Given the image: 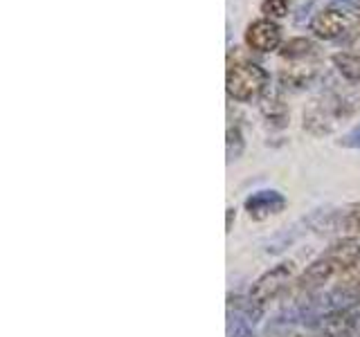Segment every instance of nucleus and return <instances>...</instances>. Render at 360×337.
Masks as SVG:
<instances>
[{"label":"nucleus","mask_w":360,"mask_h":337,"mask_svg":"<svg viewBox=\"0 0 360 337\" xmlns=\"http://www.w3.org/2000/svg\"><path fill=\"white\" fill-rule=\"evenodd\" d=\"M225 88L234 101H252L259 99L268 88V72L252 61H239L228 67Z\"/></svg>","instance_id":"obj_1"},{"label":"nucleus","mask_w":360,"mask_h":337,"mask_svg":"<svg viewBox=\"0 0 360 337\" xmlns=\"http://www.w3.org/2000/svg\"><path fill=\"white\" fill-rule=\"evenodd\" d=\"M292 272H295V263L292 261H284V263L275 265L273 270H268V272H264L255 281L250 288V297L259 303L277 299L281 292L288 288Z\"/></svg>","instance_id":"obj_2"},{"label":"nucleus","mask_w":360,"mask_h":337,"mask_svg":"<svg viewBox=\"0 0 360 337\" xmlns=\"http://www.w3.org/2000/svg\"><path fill=\"white\" fill-rule=\"evenodd\" d=\"M245 43L255 52H273L281 48V27L270 18H259L245 29Z\"/></svg>","instance_id":"obj_3"},{"label":"nucleus","mask_w":360,"mask_h":337,"mask_svg":"<svg viewBox=\"0 0 360 337\" xmlns=\"http://www.w3.org/2000/svg\"><path fill=\"white\" fill-rule=\"evenodd\" d=\"M284 207H286V198L277 189H262L245 198V211L255 220H266L270 216H275V213L284 211Z\"/></svg>","instance_id":"obj_4"},{"label":"nucleus","mask_w":360,"mask_h":337,"mask_svg":"<svg viewBox=\"0 0 360 337\" xmlns=\"http://www.w3.org/2000/svg\"><path fill=\"white\" fill-rule=\"evenodd\" d=\"M347 29V16L338 9H322L311 20V32L318 39L333 41Z\"/></svg>","instance_id":"obj_5"},{"label":"nucleus","mask_w":360,"mask_h":337,"mask_svg":"<svg viewBox=\"0 0 360 337\" xmlns=\"http://www.w3.org/2000/svg\"><path fill=\"white\" fill-rule=\"evenodd\" d=\"M340 272V267H338L331 258L326 256H320L318 261H313L307 270H304V275L297 279V288L300 290H313L322 284H326L331 277H335Z\"/></svg>","instance_id":"obj_6"},{"label":"nucleus","mask_w":360,"mask_h":337,"mask_svg":"<svg viewBox=\"0 0 360 337\" xmlns=\"http://www.w3.org/2000/svg\"><path fill=\"white\" fill-rule=\"evenodd\" d=\"M324 256L331 258V261L340 267V272H345V270H349L360 261V241H356V239L338 241L329 247V250H326Z\"/></svg>","instance_id":"obj_7"},{"label":"nucleus","mask_w":360,"mask_h":337,"mask_svg":"<svg viewBox=\"0 0 360 337\" xmlns=\"http://www.w3.org/2000/svg\"><path fill=\"white\" fill-rule=\"evenodd\" d=\"M230 310H234L236 317L245 319L248 324H257L264 315V303L255 301L250 295L248 297H230Z\"/></svg>","instance_id":"obj_8"},{"label":"nucleus","mask_w":360,"mask_h":337,"mask_svg":"<svg viewBox=\"0 0 360 337\" xmlns=\"http://www.w3.org/2000/svg\"><path fill=\"white\" fill-rule=\"evenodd\" d=\"M313 77H315V67L313 65H290L286 67V70H281L279 79H281V84L284 86H290V88H304L307 84L313 81Z\"/></svg>","instance_id":"obj_9"},{"label":"nucleus","mask_w":360,"mask_h":337,"mask_svg":"<svg viewBox=\"0 0 360 337\" xmlns=\"http://www.w3.org/2000/svg\"><path fill=\"white\" fill-rule=\"evenodd\" d=\"M333 65L345 79H349V81H360V56L358 54L338 52L333 54Z\"/></svg>","instance_id":"obj_10"},{"label":"nucleus","mask_w":360,"mask_h":337,"mask_svg":"<svg viewBox=\"0 0 360 337\" xmlns=\"http://www.w3.org/2000/svg\"><path fill=\"white\" fill-rule=\"evenodd\" d=\"M315 50V43L311 39H290L288 43H284L279 48V54L284 56V59H290V61H297V59H307L309 54H313Z\"/></svg>","instance_id":"obj_11"},{"label":"nucleus","mask_w":360,"mask_h":337,"mask_svg":"<svg viewBox=\"0 0 360 337\" xmlns=\"http://www.w3.org/2000/svg\"><path fill=\"white\" fill-rule=\"evenodd\" d=\"M262 112L266 115L268 121L277 124V126H284V124L288 121V110H286L284 104H281V99H277V97H268V99H264Z\"/></svg>","instance_id":"obj_12"},{"label":"nucleus","mask_w":360,"mask_h":337,"mask_svg":"<svg viewBox=\"0 0 360 337\" xmlns=\"http://www.w3.org/2000/svg\"><path fill=\"white\" fill-rule=\"evenodd\" d=\"M338 227H340L342 232H347V234H358L360 236V205L349 207L340 216V220H338Z\"/></svg>","instance_id":"obj_13"},{"label":"nucleus","mask_w":360,"mask_h":337,"mask_svg":"<svg viewBox=\"0 0 360 337\" xmlns=\"http://www.w3.org/2000/svg\"><path fill=\"white\" fill-rule=\"evenodd\" d=\"M243 135H241V131L239 128H228V160L232 162V160H239L241 157V153H243Z\"/></svg>","instance_id":"obj_14"},{"label":"nucleus","mask_w":360,"mask_h":337,"mask_svg":"<svg viewBox=\"0 0 360 337\" xmlns=\"http://www.w3.org/2000/svg\"><path fill=\"white\" fill-rule=\"evenodd\" d=\"M262 14L270 20L284 18L288 14V0H264L262 3Z\"/></svg>","instance_id":"obj_15"},{"label":"nucleus","mask_w":360,"mask_h":337,"mask_svg":"<svg viewBox=\"0 0 360 337\" xmlns=\"http://www.w3.org/2000/svg\"><path fill=\"white\" fill-rule=\"evenodd\" d=\"M228 337H255L252 329H250V324H248L245 319L241 317H232L230 315V324H228Z\"/></svg>","instance_id":"obj_16"},{"label":"nucleus","mask_w":360,"mask_h":337,"mask_svg":"<svg viewBox=\"0 0 360 337\" xmlns=\"http://www.w3.org/2000/svg\"><path fill=\"white\" fill-rule=\"evenodd\" d=\"M340 144L347 146V149H360V126H356V128L349 131V133L345 135V138L340 140Z\"/></svg>","instance_id":"obj_17"},{"label":"nucleus","mask_w":360,"mask_h":337,"mask_svg":"<svg viewBox=\"0 0 360 337\" xmlns=\"http://www.w3.org/2000/svg\"><path fill=\"white\" fill-rule=\"evenodd\" d=\"M349 50H352V54L360 56V25H356L349 34Z\"/></svg>","instance_id":"obj_18"},{"label":"nucleus","mask_w":360,"mask_h":337,"mask_svg":"<svg viewBox=\"0 0 360 337\" xmlns=\"http://www.w3.org/2000/svg\"><path fill=\"white\" fill-rule=\"evenodd\" d=\"M232 218H234V209L228 207V223H225V227H228V232L232 230Z\"/></svg>","instance_id":"obj_19"}]
</instances>
